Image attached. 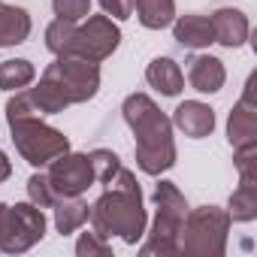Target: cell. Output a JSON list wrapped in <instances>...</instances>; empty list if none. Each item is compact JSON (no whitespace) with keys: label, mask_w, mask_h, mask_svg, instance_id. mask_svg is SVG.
Here are the masks:
<instances>
[{"label":"cell","mask_w":257,"mask_h":257,"mask_svg":"<svg viewBox=\"0 0 257 257\" xmlns=\"http://www.w3.org/2000/svg\"><path fill=\"white\" fill-rule=\"evenodd\" d=\"M88 221L106 239L109 236H118L127 245H137L146 236L149 215H146V206H143V188H140L137 176L127 170V167H121L106 182V191L91 206Z\"/></svg>","instance_id":"obj_1"},{"label":"cell","mask_w":257,"mask_h":257,"mask_svg":"<svg viewBox=\"0 0 257 257\" xmlns=\"http://www.w3.org/2000/svg\"><path fill=\"white\" fill-rule=\"evenodd\" d=\"M121 115L137 137V167L146 176H161L176 167V140L173 121L158 109L149 94H127L121 103Z\"/></svg>","instance_id":"obj_2"},{"label":"cell","mask_w":257,"mask_h":257,"mask_svg":"<svg viewBox=\"0 0 257 257\" xmlns=\"http://www.w3.org/2000/svg\"><path fill=\"white\" fill-rule=\"evenodd\" d=\"M155 206H158V215L149 230V239L140 245V254L143 257H155V254L173 257V254H179V236H182V224L188 215V200L173 182H158Z\"/></svg>","instance_id":"obj_3"},{"label":"cell","mask_w":257,"mask_h":257,"mask_svg":"<svg viewBox=\"0 0 257 257\" xmlns=\"http://www.w3.org/2000/svg\"><path fill=\"white\" fill-rule=\"evenodd\" d=\"M230 215L227 209L218 206H200L188 209L182 236H179V254L191 257H221L227 251V236H230Z\"/></svg>","instance_id":"obj_4"},{"label":"cell","mask_w":257,"mask_h":257,"mask_svg":"<svg viewBox=\"0 0 257 257\" xmlns=\"http://www.w3.org/2000/svg\"><path fill=\"white\" fill-rule=\"evenodd\" d=\"M7 124H10L16 152L31 167H49L58 155L70 152V140L58 131V127L46 124L43 115H28V118L7 121Z\"/></svg>","instance_id":"obj_5"},{"label":"cell","mask_w":257,"mask_h":257,"mask_svg":"<svg viewBox=\"0 0 257 257\" xmlns=\"http://www.w3.org/2000/svg\"><path fill=\"white\" fill-rule=\"evenodd\" d=\"M46 215L40 206L28 203H16L7 206V218H4V230H0V251L4 254H25L31 251L37 242H43L46 236Z\"/></svg>","instance_id":"obj_6"},{"label":"cell","mask_w":257,"mask_h":257,"mask_svg":"<svg viewBox=\"0 0 257 257\" xmlns=\"http://www.w3.org/2000/svg\"><path fill=\"white\" fill-rule=\"evenodd\" d=\"M43 76L55 79L70 103H88L100 91V67L91 64V61L73 58V55L55 58V64H49Z\"/></svg>","instance_id":"obj_7"},{"label":"cell","mask_w":257,"mask_h":257,"mask_svg":"<svg viewBox=\"0 0 257 257\" xmlns=\"http://www.w3.org/2000/svg\"><path fill=\"white\" fill-rule=\"evenodd\" d=\"M118 43H121V31L109 16H88L85 25H76L70 55L91 64H103L106 58H112Z\"/></svg>","instance_id":"obj_8"},{"label":"cell","mask_w":257,"mask_h":257,"mask_svg":"<svg viewBox=\"0 0 257 257\" xmlns=\"http://www.w3.org/2000/svg\"><path fill=\"white\" fill-rule=\"evenodd\" d=\"M55 197H82L97 179H94V170H91V158L82 155V152H64L58 155L52 164H49V173H46Z\"/></svg>","instance_id":"obj_9"},{"label":"cell","mask_w":257,"mask_h":257,"mask_svg":"<svg viewBox=\"0 0 257 257\" xmlns=\"http://www.w3.org/2000/svg\"><path fill=\"white\" fill-rule=\"evenodd\" d=\"M254 85H257V76L251 73L248 82H245L242 97L236 100V106H233V112L227 118V143L233 149L257 143V100H254Z\"/></svg>","instance_id":"obj_10"},{"label":"cell","mask_w":257,"mask_h":257,"mask_svg":"<svg viewBox=\"0 0 257 257\" xmlns=\"http://www.w3.org/2000/svg\"><path fill=\"white\" fill-rule=\"evenodd\" d=\"M170 121L188 140H206L215 131V109L209 103H203V100H185V103L176 106Z\"/></svg>","instance_id":"obj_11"},{"label":"cell","mask_w":257,"mask_h":257,"mask_svg":"<svg viewBox=\"0 0 257 257\" xmlns=\"http://www.w3.org/2000/svg\"><path fill=\"white\" fill-rule=\"evenodd\" d=\"M212 22V31H215V43L224 46V49H239L245 46L248 34H251V25H248V16L242 10H233V7H221L209 16Z\"/></svg>","instance_id":"obj_12"},{"label":"cell","mask_w":257,"mask_h":257,"mask_svg":"<svg viewBox=\"0 0 257 257\" xmlns=\"http://www.w3.org/2000/svg\"><path fill=\"white\" fill-rule=\"evenodd\" d=\"M188 82L200 94H218L227 82L224 61L215 58V55H194L188 61Z\"/></svg>","instance_id":"obj_13"},{"label":"cell","mask_w":257,"mask_h":257,"mask_svg":"<svg viewBox=\"0 0 257 257\" xmlns=\"http://www.w3.org/2000/svg\"><path fill=\"white\" fill-rule=\"evenodd\" d=\"M173 37L182 49H194V52L209 49L215 43V31H212L209 16H197V13L173 19Z\"/></svg>","instance_id":"obj_14"},{"label":"cell","mask_w":257,"mask_h":257,"mask_svg":"<svg viewBox=\"0 0 257 257\" xmlns=\"http://www.w3.org/2000/svg\"><path fill=\"white\" fill-rule=\"evenodd\" d=\"M146 82L155 91H161L164 97H179L185 88V73L173 58H155L146 67Z\"/></svg>","instance_id":"obj_15"},{"label":"cell","mask_w":257,"mask_h":257,"mask_svg":"<svg viewBox=\"0 0 257 257\" xmlns=\"http://www.w3.org/2000/svg\"><path fill=\"white\" fill-rule=\"evenodd\" d=\"M31 37V13L25 7H10L0 0V49L22 46Z\"/></svg>","instance_id":"obj_16"},{"label":"cell","mask_w":257,"mask_h":257,"mask_svg":"<svg viewBox=\"0 0 257 257\" xmlns=\"http://www.w3.org/2000/svg\"><path fill=\"white\" fill-rule=\"evenodd\" d=\"M52 209H55V230L61 236H70V233L82 230L88 224V215H91V206L82 197H61Z\"/></svg>","instance_id":"obj_17"},{"label":"cell","mask_w":257,"mask_h":257,"mask_svg":"<svg viewBox=\"0 0 257 257\" xmlns=\"http://www.w3.org/2000/svg\"><path fill=\"white\" fill-rule=\"evenodd\" d=\"M134 13L143 28L164 31L176 19V0H134Z\"/></svg>","instance_id":"obj_18"},{"label":"cell","mask_w":257,"mask_h":257,"mask_svg":"<svg viewBox=\"0 0 257 257\" xmlns=\"http://www.w3.org/2000/svg\"><path fill=\"white\" fill-rule=\"evenodd\" d=\"M28 94H31V100H34V106H37L40 115H58L67 106H73L67 100V94L61 91V85L55 79H49V76H43L37 82V88H28Z\"/></svg>","instance_id":"obj_19"},{"label":"cell","mask_w":257,"mask_h":257,"mask_svg":"<svg viewBox=\"0 0 257 257\" xmlns=\"http://www.w3.org/2000/svg\"><path fill=\"white\" fill-rule=\"evenodd\" d=\"M227 215L230 221H239V224H248L257 218V182H239V188L230 194Z\"/></svg>","instance_id":"obj_20"},{"label":"cell","mask_w":257,"mask_h":257,"mask_svg":"<svg viewBox=\"0 0 257 257\" xmlns=\"http://www.w3.org/2000/svg\"><path fill=\"white\" fill-rule=\"evenodd\" d=\"M37 79V67L28 58H10L0 64V91H22Z\"/></svg>","instance_id":"obj_21"},{"label":"cell","mask_w":257,"mask_h":257,"mask_svg":"<svg viewBox=\"0 0 257 257\" xmlns=\"http://www.w3.org/2000/svg\"><path fill=\"white\" fill-rule=\"evenodd\" d=\"M76 25H79V22L55 19V22L46 28V49H49L55 58H64V55H70L73 37H76Z\"/></svg>","instance_id":"obj_22"},{"label":"cell","mask_w":257,"mask_h":257,"mask_svg":"<svg viewBox=\"0 0 257 257\" xmlns=\"http://www.w3.org/2000/svg\"><path fill=\"white\" fill-rule=\"evenodd\" d=\"M91 170H94V179L100 182V185H106L118 170H121V158L115 155V152H109V149H94L91 155Z\"/></svg>","instance_id":"obj_23"},{"label":"cell","mask_w":257,"mask_h":257,"mask_svg":"<svg viewBox=\"0 0 257 257\" xmlns=\"http://www.w3.org/2000/svg\"><path fill=\"white\" fill-rule=\"evenodd\" d=\"M76 254H79V257H112V245H109V239H106L103 233H97V230L91 227V230H85V233L79 236Z\"/></svg>","instance_id":"obj_24"},{"label":"cell","mask_w":257,"mask_h":257,"mask_svg":"<svg viewBox=\"0 0 257 257\" xmlns=\"http://www.w3.org/2000/svg\"><path fill=\"white\" fill-rule=\"evenodd\" d=\"M28 200H31L34 206H40V209H52V206L58 203V197H55V191H52L46 173H34V176L28 179Z\"/></svg>","instance_id":"obj_25"},{"label":"cell","mask_w":257,"mask_h":257,"mask_svg":"<svg viewBox=\"0 0 257 257\" xmlns=\"http://www.w3.org/2000/svg\"><path fill=\"white\" fill-rule=\"evenodd\" d=\"M236 152V173H239V182H257V143L251 146H239L233 149Z\"/></svg>","instance_id":"obj_26"},{"label":"cell","mask_w":257,"mask_h":257,"mask_svg":"<svg viewBox=\"0 0 257 257\" xmlns=\"http://www.w3.org/2000/svg\"><path fill=\"white\" fill-rule=\"evenodd\" d=\"M52 10L58 19L67 22H82L91 16V0H52Z\"/></svg>","instance_id":"obj_27"},{"label":"cell","mask_w":257,"mask_h":257,"mask_svg":"<svg viewBox=\"0 0 257 257\" xmlns=\"http://www.w3.org/2000/svg\"><path fill=\"white\" fill-rule=\"evenodd\" d=\"M103 7V13L112 19V22H124L134 16V0H97Z\"/></svg>","instance_id":"obj_28"},{"label":"cell","mask_w":257,"mask_h":257,"mask_svg":"<svg viewBox=\"0 0 257 257\" xmlns=\"http://www.w3.org/2000/svg\"><path fill=\"white\" fill-rule=\"evenodd\" d=\"M13 176V161H10V155L0 149V182H7Z\"/></svg>","instance_id":"obj_29"},{"label":"cell","mask_w":257,"mask_h":257,"mask_svg":"<svg viewBox=\"0 0 257 257\" xmlns=\"http://www.w3.org/2000/svg\"><path fill=\"white\" fill-rule=\"evenodd\" d=\"M4 218H7V203H0V230H4Z\"/></svg>","instance_id":"obj_30"}]
</instances>
